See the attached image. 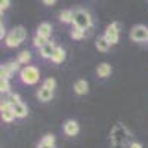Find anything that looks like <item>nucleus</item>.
<instances>
[{"label":"nucleus","instance_id":"4468645a","mask_svg":"<svg viewBox=\"0 0 148 148\" xmlns=\"http://www.w3.org/2000/svg\"><path fill=\"white\" fill-rule=\"evenodd\" d=\"M36 34H39V36H43L46 37V39H49L52 34V25L49 22H42L39 27H37V33Z\"/></svg>","mask_w":148,"mask_h":148},{"label":"nucleus","instance_id":"6ab92c4d","mask_svg":"<svg viewBox=\"0 0 148 148\" xmlns=\"http://www.w3.org/2000/svg\"><path fill=\"white\" fill-rule=\"evenodd\" d=\"M47 43H49V39H46V37H43V36H39V34H36L34 39H33V45H34L36 47H39V49H42V47L46 46Z\"/></svg>","mask_w":148,"mask_h":148},{"label":"nucleus","instance_id":"4be33fe9","mask_svg":"<svg viewBox=\"0 0 148 148\" xmlns=\"http://www.w3.org/2000/svg\"><path fill=\"white\" fill-rule=\"evenodd\" d=\"M70 36L73 37L74 40H82L83 37H84V31H83V30H80V28H77V27H73V30H71Z\"/></svg>","mask_w":148,"mask_h":148},{"label":"nucleus","instance_id":"f8f14e48","mask_svg":"<svg viewBox=\"0 0 148 148\" xmlns=\"http://www.w3.org/2000/svg\"><path fill=\"white\" fill-rule=\"evenodd\" d=\"M12 108H14V113H15L16 119H24V117H27V114H28V108H27V105L24 102H19V104L14 105Z\"/></svg>","mask_w":148,"mask_h":148},{"label":"nucleus","instance_id":"5701e85b","mask_svg":"<svg viewBox=\"0 0 148 148\" xmlns=\"http://www.w3.org/2000/svg\"><path fill=\"white\" fill-rule=\"evenodd\" d=\"M43 88H46V89H49V90H55V88H56V80L55 79H52V77H49V79H46L45 82H43Z\"/></svg>","mask_w":148,"mask_h":148},{"label":"nucleus","instance_id":"cd10ccee","mask_svg":"<svg viewBox=\"0 0 148 148\" xmlns=\"http://www.w3.org/2000/svg\"><path fill=\"white\" fill-rule=\"evenodd\" d=\"M3 37H5V39H6V30H5V25H3V24H2V25H0V39H2L3 40Z\"/></svg>","mask_w":148,"mask_h":148},{"label":"nucleus","instance_id":"9d476101","mask_svg":"<svg viewBox=\"0 0 148 148\" xmlns=\"http://www.w3.org/2000/svg\"><path fill=\"white\" fill-rule=\"evenodd\" d=\"M111 73H113V68H111V65L107 64V62L99 64V65H98V68H96V74H98V77H101V79L108 77Z\"/></svg>","mask_w":148,"mask_h":148},{"label":"nucleus","instance_id":"6e6552de","mask_svg":"<svg viewBox=\"0 0 148 148\" xmlns=\"http://www.w3.org/2000/svg\"><path fill=\"white\" fill-rule=\"evenodd\" d=\"M80 130V126L76 120H67L64 123V133L67 136H76Z\"/></svg>","mask_w":148,"mask_h":148},{"label":"nucleus","instance_id":"2eb2a0df","mask_svg":"<svg viewBox=\"0 0 148 148\" xmlns=\"http://www.w3.org/2000/svg\"><path fill=\"white\" fill-rule=\"evenodd\" d=\"M59 19H61V22H64V24H73V21H74V10L64 9L59 14Z\"/></svg>","mask_w":148,"mask_h":148},{"label":"nucleus","instance_id":"39448f33","mask_svg":"<svg viewBox=\"0 0 148 148\" xmlns=\"http://www.w3.org/2000/svg\"><path fill=\"white\" fill-rule=\"evenodd\" d=\"M130 39L133 42H138V43H142V42H147V36H148V28L145 25H141V24H138V25L132 27L130 30Z\"/></svg>","mask_w":148,"mask_h":148},{"label":"nucleus","instance_id":"dca6fc26","mask_svg":"<svg viewBox=\"0 0 148 148\" xmlns=\"http://www.w3.org/2000/svg\"><path fill=\"white\" fill-rule=\"evenodd\" d=\"M95 46H96V49L98 51H101V52H107L108 49L111 47V45L108 43V40L105 39L104 36H99L96 39V43H95Z\"/></svg>","mask_w":148,"mask_h":148},{"label":"nucleus","instance_id":"f257e3e1","mask_svg":"<svg viewBox=\"0 0 148 148\" xmlns=\"http://www.w3.org/2000/svg\"><path fill=\"white\" fill-rule=\"evenodd\" d=\"M111 145L113 148H129L130 142V132L129 129L123 125V123H117L111 130V136H110Z\"/></svg>","mask_w":148,"mask_h":148},{"label":"nucleus","instance_id":"7ed1b4c3","mask_svg":"<svg viewBox=\"0 0 148 148\" xmlns=\"http://www.w3.org/2000/svg\"><path fill=\"white\" fill-rule=\"evenodd\" d=\"M73 25L77 27L80 30H89L93 22H92V18H90V14L84 9H76L74 10V21H73Z\"/></svg>","mask_w":148,"mask_h":148},{"label":"nucleus","instance_id":"c756f323","mask_svg":"<svg viewBox=\"0 0 148 148\" xmlns=\"http://www.w3.org/2000/svg\"><path fill=\"white\" fill-rule=\"evenodd\" d=\"M129 148H142V145H141L139 142H132V144L129 145Z\"/></svg>","mask_w":148,"mask_h":148},{"label":"nucleus","instance_id":"a211bd4d","mask_svg":"<svg viewBox=\"0 0 148 148\" xmlns=\"http://www.w3.org/2000/svg\"><path fill=\"white\" fill-rule=\"evenodd\" d=\"M31 61V52L30 51H22L19 55H18V62L19 64H22V65H25L27 67V64Z\"/></svg>","mask_w":148,"mask_h":148},{"label":"nucleus","instance_id":"423d86ee","mask_svg":"<svg viewBox=\"0 0 148 148\" xmlns=\"http://www.w3.org/2000/svg\"><path fill=\"white\" fill-rule=\"evenodd\" d=\"M119 28H120V24L119 22H111L110 25L107 27V30H105L104 37L108 40V43L111 46L119 43Z\"/></svg>","mask_w":148,"mask_h":148},{"label":"nucleus","instance_id":"0eeeda50","mask_svg":"<svg viewBox=\"0 0 148 148\" xmlns=\"http://www.w3.org/2000/svg\"><path fill=\"white\" fill-rule=\"evenodd\" d=\"M0 113H2L3 121H6V123H10V121H14V119H16L15 113H14V108L6 101H2V104H0Z\"/></svg>","mask_w":148,"mask_h":148},{"label":"nucleus","instance_id":"aec40b11","mask_svg":"<svg viewBox=\"0 0 148 148\" xmlns=\"http://www.w3.org/2000/svg\"><path fill=\"white\" fill-rule=\"evenodd\" d=\"M6 102H9L12 107H14V105H16V104H19V102H22L21 101V98H19V95L18 93H8V96H6V99H5Z\"/></svg>","mask_w":148,"mask_h":148},{"label":"nucleus","instance_id":"9b49d317","mask_svg":"<svg viewBox=\"0 0 148 148\" xmlns=\"http://www.w3.org/2000/svg\"><path fill=\"white\" fill-rule=\"evenodd\" d=\"M37 98H39V101H42V102H49L53 98V92L42 86V88L37 90Z\"/></svg>","mask_w":148,"mask_h":148},{"label":"nucleus","instance_id":"f3484780","mask_svg":"<svg viewBox=\"0 0 148 148\" xmlns=\"http://www.w3.org/2000/svg\"><path fill=\"white\" fill-rule=\"evenodd\" d=\"M64 59H65V51H64L61 46H56L55 53H53V56H52V62L61 64V62H64Z\"/></svg>","mask_w":148,"mask_h":148},{"label":"nucleus","instance_id":"ddd939ff","mask_svg":"<svg viewBox=\"0 0 148 148\" xmlns=\"http://www.w3.org/2000/svg\"><path fill=\"white\" fill-rule=\"evenodd\" d=\"M89 90V83L86 80H77L74 83V92L77 95H86Z\"/></svg>","mask_w":148,"mask_h":148},{"label":"nucleus","instance_id":"20e7f679","mask_svg":"<svg viewBox=\"0 0 148 148\" xmlns=\"http://www.w3.org/2000/svg\"><path fill=\"white\" fill-rule=\"evenodd\" d=\"M19 77H21V82L25 84H36L40 79V71L34 65H27L21 70Z\"/></svg>","mask_w":148,"mask_h":148},{"label":"nucleus","instance_id":"f03ea898","mask_svg":"<svg viewBox=\"0 0 148 148\" xmlns=\"http://www.w3.org/2000/svg\"><path fill=\"white\" fill-rule=\"evenodd\" d=\"M25 37H27V30L22 25H18L8 34V37L5 39V45L8 47H18L25 40Z\"/></svg>","mask_w":148,"mask_h":148},{"label":"nucleus","instance_id":"c85d7f7f","mask_svg":"<svg viewBox=\"0 0 148 148\" xmlns=\"http://www.w3.org/2000/svg\"><path fill=\"white\" fill-rule=\"evenodd\" d=\"M37 148H55V145H49V144H45V142L40 141V144H39Z\"/></svg>","mask_w":148,"mask_h":148},{"label":"nucleus","instance_id":"1a4fd4ad","mask_svg":"<svg viewBox=\"0 0 148 148\" xmlns=\"http://www.w3.org/2000/svg\"><path fill=\"white\" fill-rule=\"evenodd\" d=\"M55 49H56V46H55L52 42H49L46 46H43V47L40 49L42 58H45V59H52V56H53V53H55Z\"/></svg>","mask_w":148,"mask_h":148},{"label":"nucleus","instance_id":"412c9836","mask_svg":"<svg viewBox=\"0 0 148 148\" xmlns=\"http://www.w3.org/2000/svg\"><path fill=\"white\" fill-rule=\"evenodd\" d=\"M10 76H12V73H10L8 64H3L0 67V80H9Z\"/></svg>","mask_w":148,"mask_h":148},{"label":"nucleus","instance_id":"a878e982","mask_svg":"<svg viewBox=\"0 0 148 148\" xmlns=\"http://www.w3.org/2000/svg\"><path fill=\"white\" fill-rule=\"evenodd\" d=\"M8 67H9L10 73L14 74V73H16L19 70V62H18V61H15V62H8Z\"/></svg>","mask_w":148,"mask_h":148},{"label":"nucleus","instance_id":"b1692460","mask_svg":"<svg viewBox=\"0 0 148 148\" xmlns=\"http://www.w3.org/2000/svg\"><path fill=\"white\" fill-rule=\"evenodd\" d=\"M9 89H10L9 80H0V92L2 93H10Z\"/></svg>","mask_w":148,"mask_h":148},{"label":"nucleus","instance_id":"393cba45","mask_svg":"<svg viewBox=\"0 0 148 148\" xmlns=\"http://www.w3.org/2000/svg\"><path fill=\"white\" fill-rule=\"evenodd\" d=\"M42 142H45V144H49V145H55V136L53 135H45L43 136V139H42Z\"/></svg>","mask_w":148,"mask_h":148},{"label":"nucleus","instance_id":"2f4dec72","mask_svg":"<svg viewBox=\"0 0 148 148\" xmlns=\"http://www.w3.org/2000/svg\"><path fill=\"white\" fill-rule=\"evenodd\" d=\"M147 42H148V36H147Z\"/></svg>","mask_w":148,"mask_h":148},{"label":"nucleus","instance_id":"bb28decb","mask_svg":"<svg viewBox=\"0 0 148 148\" xmlns=\"http://www.w3.org/2000/svg\"><path fill=\"white\" fill-rule=\"evenodd\" d=\"M9 6H10V2H9V0H2V2H0V9H2V12L6 10Z\"/></svg>","mask_w":148,"mask_h":148},{"label":"nucleus","instance_id":"7c9ffc66","mask_svg":"<svg viewBox=\"0 0 148 148\" xmlns=\"http://www.w3.org/2000/svg\"><path fill=\"white\" fill-rule=\"evenodd\" d=\"M43 3H45L46 6H53V5H55L56 2H55V0H45V2H43Z\"/></svg>","mask_w":148,"mask_h":148}]
</instances>
